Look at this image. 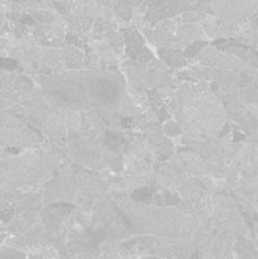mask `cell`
Listing matches in <instances>:
<instances>
[{
    "mask_svg": "<svg viewBox=\"0 0 258 259\" xmlns=\"http://www.w3.org/2000/svg\"><path fill=\"white\" fill-rule=\"evenodd\" d=\"M216 17L225 26H239L258 11V0H211Z\"/></svg>",
    "mask_w": 258,
    "mask_h": 259,
    "instance_id": "6da1fadb",
    "label": "cell"
}]
</instances>
